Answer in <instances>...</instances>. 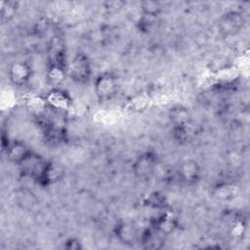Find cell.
<instances>
[{"label": "cell", "instance_id": "obj_1", "mask_svg": "<svg viewBox=\"0 0 250 250\" xmlns=\"http://www.w3.org/2000/svg\"><path fill=\"white\" fill-rule=\"evenodd\" d=\"M68 75L76 82H85L91 74V67L88 58L83 54H77L71 60L68 68Z\"/></svg>", "mask_w": 250, "mask_h": 250}, {"label": "cell", "instance_id": "obj_2", "mask_svg": "<svg viewBox=\"0 0 250 250\" xmlns=\"http://www.w3.org/2000/svg\"><path fill=\"white\" fill-rule=\"evenodd\" d=\"M156 163L157 157L154 153L150 151L142 153L133 164V172L139 179H147L153 174Z\"/></svg>", "mask_w": 250, "mask_h": 250}, {"label": "cell", "instance_id": "obj_3", "mask_svg": "<svg viewBox=\"0 0 250 250\" xmlns=\"http://www.w3.org/2000/svg\"><path fill=\"white\" fill-rule=\"evenodd\" d=\"M95 91L99 100H110L117 91V83L115 78L108 73L101 74L95 81Z\"/></svg>", "mask_w": 250, "mask_h": 250}, {"label": "cell", "instance_id": "obj_4", "mask_svg": "<svg viewBox=\"0 0 250 250\" xmlns=\"http://www.w3.org/2000/svg\"><path fill=\"white\" fill-rule=\"evenodd\" d=\"M45 164H46V161H44L40 155L32 152L31 150L19 163L23 174L32 176L36 180L40 176Z\"/></svg>", "mask_w": 250, "mask_h": 250}, {"label": "cell", "instance_id": "obj_5", "mask_svg": "<svg viewBox=\"0 0 250 250\" xmlns=\"http://www.w3.org/2000/svg\"><path fill=\"white\" fill-rule=\"evenodd\" d=\"M244 24V18L238 12H229L224 15L219 22V27L226 34H234L238 32Z\"/></svg>", "mask_w": 250, "mask_h": 250}, {"label": "cell", "instance_id": "obj_6", "mask_svg": "<svg viewBox=\"0 0 250 250\" xmlns=\"http://www.w3.org/2000/svg\"><path fill=\"white\" fill-rule=\"evenodd\" d=\"M63 176L62 167L54 161L46 162L40 176L37 178L38 182L42 186H48L59 182Z\"/></svg>", "mask_w": 250, "mask_h": 250}, {"label": "cell", "instance_id": "obj_7", "mask_svg": "<svg viewBox=\"0 0 250 250\" xmlns=\"http://www.w3.org/2000/svg\"><path fill=\"white\" fill-rule=\"evenodd\" d=\"M32 74V69L30 65L24 62H18L12 64L9 75L11 81L18 86L25 84Z\"/></svg>", "mask_w": 250, "mask_h": 250}, {"label": "cell", "instance_id": "obj_8", "mask_svg": "<svg viewBox=\"0 0 250 250\" xmlns=\"http://www.w3.org/2000/svg\"><path fill=\"white\" fill-rule=\"evenodd\" d=\"M45 102L56 109H67L70 106V98L68 95L56 88L49 92Z\"/></svg>", "mask_w": 250, "mask_h": 250}, {"label": "cell", "instance_id": "obj_9", "mask_svg": "<svg viewBox=\"0 0 250 250\" xmlns=\"http://www.w3.org/2000/svg\"><path fill=\"white\" fill-rule=\"evenodd\" d=\"M179 173L185 182L192 184L198 181L200 177V167L194 160H186L181 164Z\"/></svg>", "mask_w": 250, "mask_h": 250}, {"label": "cell", "instance_id": "obj_10", "mask_svg": "<svg viewBox=\"0 0 250 250\" xmlns=\"http://www.w3.org/2000/svg\"><path fill=\"white\" fill-rule=\"evenodd\" d=\"M30 150L25 146L24 144L21 143V142H15L12 145L8 146V156L9 158L16 162V163H20L25 156L26 154L29 152Z\"/></svg>", "mask_w": 250, "mask_h": 250}, {"label": "cell", "instance_id": "obj_11", "mask_svg": "<svg viewBox=\"0 0 250 250\" xmlns=\"http://www.w3.org/2000/svg\"><path fill=\"white\" fill-rule=\"evenodd\" d=\"M65 76V68L64 66L62 65H56V64H50L47 74H46V79L48 83L54 87L60 85Z\"/></svg>", "mask_w": 250, "mask_h": 250}, {"label": "cell", "instance_id": "obj_12", "mask_svg": "<svg viewBox=\"0 0 250 250\" xmlns=\"http://www.w3.org/2000/svg\"><path fill=\"white\" fill-rule=\"evenodd\" d=\"M116 236L123 243H133L136 236V231L129 224L122 223L116 227Z\"/></svg>", "mask_w": 250, "mask_h": 250}, {"label": "cell", "instance_id": "obj_13", "mask_svg": "<svg viewBox=\"0 0 250 250\" xmlns=\"http://www.w3.org/2000/svg\"><path fill=\"white\" fill-rule=\"evenodd\" d=\"M171 119L175 123V125H181L185 123H188V113L185 108L178 107L172 110Z\"/></svg>", "mask_w": 250, "mask_h": 250}, {"label": "cell", "instance_id": "obj_14", "mask_svg": "<svg viewBox=\"0 0 250 250\" xmlns=\"http://www.w3.org/2000/svg\"><path fill=\"white\" fill-rule=\"evenodd\" d=\"M17 10V3L8 1L1 3V16L3 19H10Z\"/></svg>", "mask_w": 250, "mask_h": 250}, {"label": "cell", "instance_id": "obj_15", "mask_svg": "<svg viewBox=\"0 0 250 250\" xmlns=\"http://www.w3.org/2000/svg\"><path fill=\"white\" fill-rule=\"evenodd\" d=\"M143 10H144V14L146 16H149V17H153L154 18L159 13L160 7H159L158 3L149 1V2H145L144 3Z\"/></svg>", "mask_w": 250, "mask_h": 250}, {"label": "cell", "instance_id": "obj_16", "mask_svg": "<svg viewBox=\"0 0 250 250\" xmlns=\"http://www.w3.org/2000/svg\"><path fill=\"white\" fill-rule=\"evenodd\" d=\"M233 188H234L233 185L226 184V183L222 184L220 187L217 188V194L219 195V197L229 198L234 194Z\"/></svg>", "mask_w": 250, "mask_h": 250}, {"label": "cell", "instance_id": "obj_17", "mask_svg": "<svg viewBox=\"0 0 250 250\" xmlns=\"http://www.w3.org/2000/svg\"><path fill=\"white\" fill-rule=\"evenodd\" d=\"M148 203L152 206H155V207H158V206H161L162 203H163V198L161 195H159L158 193H153L149 196V199H148Z\"/></svg>", "mask_w": 250, "mask_h": 250}, {"label": "cell", "instance_id": "obj_18", "mask_svg": "<svg viewBox=\"0 0 250 250\" xmlns=\"http://www.w3.org/2000/svg\"><path fill=\"white\" fill-rule=\"evenodd\" d=\"M65 248H66V249H73V250L80 249V248H81L80 242H79L78 239H74V238L68 239V240L65 242Z\"/></svg>", "mask_w": 250, "mask_h": 250}]
</instances>
